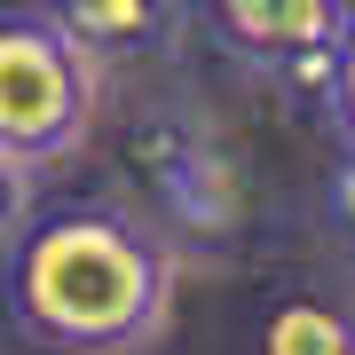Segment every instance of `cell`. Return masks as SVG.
<instances>
[{"instance_id":"cell-1","label":"cell","mask_w":355,"mask_h":355,"mask_svg":"<svg viewBox=\"0 0 355 355\" xmlns=\"http://www.w3.org/2000/svg\"><path fill=\"white\" fill-rule=\"evenodd\" d=\"M8 308L55 355H142L174 308V245L119 205L32 214L8 253Z\"/></svg>"},{"instance_id":"cell-2","label":"cell","mask_w":355,"mask_h":355,"mask_svg":"<svg viewBox=\"0 0 355 355\" xmlns=\"http://www.w3.org/2000/svg\"><path fill=\"white\" fill-rule=\"evenodd\" d=\"M103 64L55 24L48 8L0 16V150L40 166H64L95 127Z\"/></svg>"},{"instance_id":"cell-3","label":"cell","mask_w":355,"mask_h":355,"mask_svg":"<svg viewBox=\"0 0 355 355\" xmlns=\"http://www.w3.org/2000/svg\"><path fill=\"white\" fill-rule=\"evenodd\" d=\"M142 198H150V229L166 245H190V253H221L229 237L253 214L237 150L205 127L198 111H150L127 142Z\"/></svg>"},{"instance_id":"cell-4","label":"cell","mask_w":355,"mask_h":355,"mask_svg":"<svg viewBox=\"0 0 355 355\" xmlns=\"http://www.w3.org/2000/svg\"><path fill=\"white\" fill-rule=\"evenodd\" d=\"M205 16L253 71L331 87V55L355 24V0H205Z\"/></svg>"},{"instance_id":"cell-5","label":"cell","mask_w":355,"mask_h":355,"mask_svg":"<svg viewBox=\"0 0 355 355\" xmlns=\"http://www.w3.org/2000/svg\"><path fill=\"white\" fill-rule=\"evenodd\" d=\"M95 64H166L190 40V0H40Z\"/></svg>"},{"instance_id":"cell-6","label":"cell","mask_w":355,"mask_h":355,"mask_svg":"<svg viewBox=\"0 0 355 355\" xmlns=\"http://www.w3.org/2000/svg\"><path fill=\"white\" fill-rule=\"evenodd\" d=\"M261 355H355V316L331 300H277L261 324Z\"/></svg>"},{"instance_id":"cell-7","label":"cell","mask_w":355,"mask_h":355,"mask_svg":"<svg viewBox=\"0 0 355 355\" xmlns=\"http://www.w3.org/2000/svg\"><path fill=\"white\" fill-rule=\"evenodd\" d=\"M24 229H32V166L0 150V261L24 245Z\"/></svg>"},{"instance_id":"cell-8","label":"cell","mask_w":355,"mask_h":355,"mask_svg":"<svg viewBox=\"0 0 355 355\" xmlns=\"http://www.w3.org/2000/svg\"><path fill=\"white\" fill-rule=\"evenodd\" d=\"M324 237H331V253H340L347 277H355V150L340 158V174L324 182Z\"/></svg>"},{"instance_id":"cell-9","label":"cell","mask_w":355,"mask_h":355,"mask_svg":"<svg viewBox=\"0 0 355 355\" xmlns=\"http://www.w3.org/2000/svg\"><path fill=\"white\" fill-rule=\"evenodd\" d=\"M331 119H340V135H347V150H355V24L340 40V55H331Z\"/></svg>"}]
</instances>
